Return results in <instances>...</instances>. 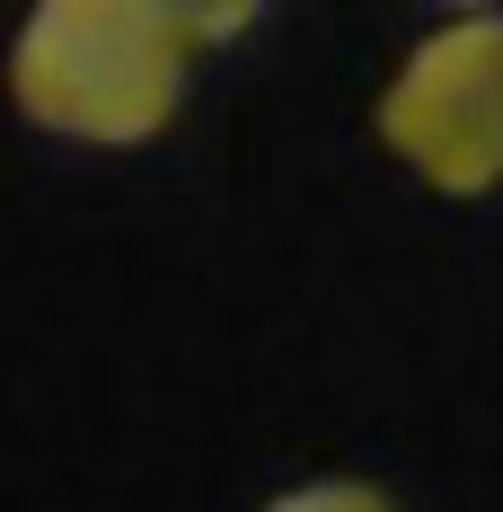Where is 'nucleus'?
Returning <instances> with one entry per match:
<instances>
[{
  "label": "nucleus",
  "instance_id": "nucleus-1",
  "mask_svg": "<svg viewBox=\"0 0 503 512\" xmlns=\"http://www.w3.org/2000/svg\"><path fill=\"white\" fill-rule=\"evenodd\" d=\"M186 27L168 0H45L9 45V98L71 142H151L186 98Z\"/></svg>",
  "mask_w": 503,
  "mask_h": 512
},
{
  "label": "nucleus",
  "instance_id": "nucleus-2",
  "mask_svg": "<svg viewBox=\"0 0 503 512\" xmlns=\"http://www.w3.org/2000/svg\"><path fill=\"white\" fill-rule=\"evenodd\" d=\"M380 142L442 195L503 186V9L442 18L380 98Z\"/></svg>",
  "mask_w": 503,
  "mask_h": 512
},
{
  "label": "nucleus",
  "instance_id": "nucleus-3",
  "mask_svg": "<svg viewBox=\"0 0 503 512\" xmlns=\"http://www.w3.org/2000/svg\"><path fill=\"white\" fill-rule=\"evenodd\" d=\"M265 512H398L380 486H362V477H318V486H292V495H274Z\"/></svg>",
  "mask_w": 503,
  "mask_h": 512
},
{
  "label": "nucleus",
  "instance_id": "nucleus-4",
  "mask_svg": "<svg viewBox=\"0 0 503 512\" xmlns=\"http://www.w3.org/2000/svg\"><path fill=\"white\" fill-rule=\"evenodd\" d=\"M248 18H256V9H177V27H186V45H195V36H239Z\"/></svg>",
  "mask_w": 503,
  "mask_h": 512
}]
</instances>
